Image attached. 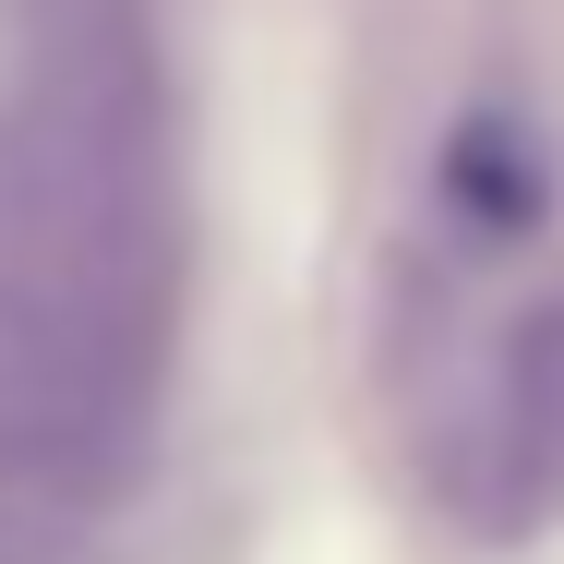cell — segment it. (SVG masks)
<instances>
[{
	"label": "cell",
	"instance_id": "obj_2",
	"mask_svg": "<svg viewBox=\"0 0 564 564\" xmlns=\"http://www.w3.org/2000/svg\"><path fill=\"white\" fill-rule=\"evenodd\" d=\"M445 205L480 240H517V228H541V205H553V156H541V132L517 109H468L445 144Z\"/></svg>",
	"mask_w": 564,
	"mask_h": 564
},
{
	"label": "cell",
	"instance_id": "obj_1",
	"mask_svg": "<svg viewBox=\"0 0 564 564\" xmlns=\"http://www.w3.org/2000/svg\"><path fill=\"white\" fill-rule=\"evenodd\" d=\"M492 468L517 492V517L564 505V301L517 313L505 337V397H492Z\"/></svg>",
	"mask_w": 564,
	"mask_h": 564
}]
</instances>
